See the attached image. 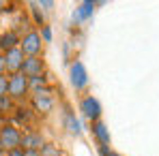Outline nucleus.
Returning <instances> with one entry per match:
<instances>
[{
  "label": "nucleus",
  "instance_id": "nucleus-1",
  "mask_svg": "<svg viewBox=\"0 0 159 156\" xmlns=\"http://www.w3.org/2000/svg\"><path fill=\"white\" fill-rule=\"evenodd\" d=\"M20 143H22V133L17 130V126H13V124H2L0 126V145H2V150H15V148H20Z\"/></svg>",
  "mask_w": 159,
  "mask_h": 156
},
{
  "label": "nucleus",
  "instance_id": "nucleus-2",
  "mask_svg": "<svg viewBox=\"0 0 159 156\" xmlns=\"http://www.w3.org/2000/svg\"><path fill=\"white\" fill-rule=\"evenodd\" d=\"M30 88L28 77L24 73H15V75H9V96L13 99H24Z\"/></svg>",
  "mask_w": 159,
  "mask_h": 156
},
{
  "label": "nucleus",
  "instance_id": "nucleus-3",
  "mask_svg": "<svg viewBox=\"0 0 159 156\" xmlns=\"http://www.w3.org/2000/svg\"><path fill=\"white\" fill-rule=\"evenodd\" d=\"M2 60H4V71H9L11 75L22 73V64H24V52H22L20 47H13V49H9V52H4Z\"/></svg>",
  "mask_w": 159,
  "mask_h": 156
},
{
  "label": "nucleus",
  "instance_id": "nucleus-4",
  "mask_svg": "<svg viewBox=\"0 0 159 156\" xmlns=\"http://www.w3.org/2000/svg\"><path fill=\"white\" fill-rule=\"evenodd\" d=\"M20 43H22L20 49H22L24 56H28V58L39 56L41 47H43V43H41V34H39V32H28V34H24V39H22Z\"/></svg>",
  "mask_w": 159,
  "mask_h": 156
},
{
  "label": "nucleus",
  "instance_id": "nucleus-5",
  "mask_svg": "<svg viewBox=\"0 0 159 156\" xmlns=\"http://www.w3.org/2000/svg\"><path fill=\"white\" fill-rule=\"evenodd\" d=\"M32 105L39 113H50L54 107V99H52V92L48 88H39L34 90V96H32Z\"/></svg>",
  "mask_w": 159,
  "mask_h": 156
},
{
  "label": "nucleus",
  "instance_id": "nucleus-6",
  "mask_svg": "<svg viewBox=\"0 0 159 156\" xmlns=\"http://www.w3.org/2000/svg\"><path fill=\"white\" fill-rule=\"evenodd\" d=\"M80 111H82L84 118H88L90 122H97L99 116H101V105H99L97 99L86 96V99H82V103H80Z\"/></svg>",
  "mask_w": 159,
  "mask_h": 156
},
{
  "label": "nucleus",
  "instance_id": "nucleus-7",
  "mask_svg": "<svg viewBox=\"0 0 159 156\" xmlns=\"http://www.w3.org/2000/svg\"><path fill=\"white\" fill-rule=\"evenodd\" d=\"M22 73H24L28 79L39 77V75L43 73V60H41L39 56H34V58H24V64H22Z\"/></svg>",
  "mask_w": 159,
  "mask_h": 156
},
{
  "label": "nucleus",
  "instance_id": "nucleus-8",
  "mask_svg": "<svg viewBox=\"0 0 159 156\" xmlns=\"http://www.w3.org/2000/svg\"><path fill=\"white\" fill-rule=\"evenodd\" d=\"M71 83L75 90H82L86 83H88V75H86V69L82 62H73L71 64Z\"/></svg>",
  "mask_w": 159,
  "mask_h": 156
},
{
  "label": "nucleus",
  "instance_id": "nucleus-9",
  "mask_svg": "<svg viewBox=\"0 0 159 156\" xmlns=\"http://www.w3.org/2000/svg\"><path fill=\"white\" fill-rule=\"evenodd\" d=\"M43 145L45 143H43L41 133H24L22 135V143H20L22 150H41Z\"/></svg>",
  "mask_w": 159,
  "mask_h": 156
},
{
  "label": "nucleus",
  "instance_id": "nucleus-10",
  "mask_svg": "<svg viewBox=\"0 0 159 156\" xmlns=\"http://www.w3.org/2000/svg\"><path fill=\"white\" fill-rule=\"evenodd\" d=\"M93 135L99 139V143H101V145H107V143H110V130L106 129V124H103V122H99V120H97V122L93 124Z\"/></svg>",
  "mask_w": 159,
  "mask_h": 156
},
{
  "label": "nucleus",
  "instance_id": "nucleus-11",
  "mask_svg": "<svg viewBox=\"0 0 159 156\" xmlns=\"http://www.w3.org/2000/svg\"><path fill=\"white\" fill-rule=\"evenodd\" d=\"M93 9H95V2H82L80 4V9L73 13V22H82V19H86V17H90L93 15Z\"/></svg>",
  "mask_w": 159,
  "mask_h": 156
},
{
  "label": "nucleus",
  "instance_id": "nucleus-12",
  "mask_svg": "<svg viewBox=\"0 0 159 156\" xmlns=\"http://www.w3.org/2000/svg\"><path fill=\"white\" fill-rule=\"evenodd\" d=\"M65 126H67V130L71 133V135H80L82 133V129H80V122H78V118L69 111L67 116H65Z\"/></svg>",
  "mask_w": 159,
  "mask_h": 156
},
{
  "label": "nucleus",
  "instance_id": "nucleus-13",
  "mask_svg": "<svg viewBox=\"0 0 159 156\" xmlns=\"http://www.w3.org/2000/svg\"><path fill=\"white\" fill-rule=\"evenodd\" d=\"M15 43H17V36H15L13 32H9V34H2V36H0V47H2L4 52L13 49V47H15Z\"/></svg>",
  "mask_w": 159,
  "mask_h": 156
},
{
  "label": "nucleus",
  "instance_id": "nucleus-14",
  "mask_svg": "<svg viewBox=\"0 0 159 156\" xmlns=\"http://www.w3.org/2000/svg\"><path fill=\"white\" fill-rule=\"evenodd\" d=\"M41 156H62V152H60L56 145H52V143H45V145L41 148Z\"/></svg>",
  "mask_w": 159,
  "mask_h": 156
},
{
  "label": "nucleus",
  "instance_id": "nucleus-15",
  "mask_svg": "<svg viewBox=\"0 0 159 156\" xmlns=\"http://www.w3.org/2000/svg\"><path fill=\"white\" fill-rule=\"evenodd\" d=\"M7 94H9V77L0 75V99H4Z\"/></svg>",
  "mask_w": 159,
  "mask_h": 156
},
{
  "label": "nucleus",
  "instance_id": "nucleus-16",
  "mask_svg": "<svg viewBox=\"0 0 159 156\" xmlns=\"http://www.w3.org/2000/svg\"><path fill=\"white\" fill-rule=\"evenodd\" d=\"M28 83H30L32 88H37V90H39V86L43 88V86L48 83V79L43 77V75H39V77H32V79H28Z\"/></svg>",
  "mask_w": 159,
  "mask_h": 156
},
{
  "label": "nucleus",
  "instance_id": "nucleus-17",
  "mask_svg": "<svg viewBox=\"0 0 159 156\" xmlns=\"http://www.w3.org/2000/svg\"><path fill=\"white\" fill-rule=\"evenodd\" d=\"M41 36H43V41H48V43H50V41H52V28H50V26H43V28H41Z\"/></svg>",
  "mask_w": 159,
  "mask_h": 156
},
{
  "label": "nucleus",
  "instance_id": "nucleus-18",
  "mask_svg": "<svg viewBox=\"0 0 159 156\" xmlns=\"http://www.w3.org/2000/svg\"><path fill=\"white\" fill-rule=\"evenodd\" d=\"M7 156H24V150L22 148H15V150H9Z\"/></svg>",
  "mask_w": 159,
  "mask_h": 156
},
{
  "label": "nucleus",
  "instance_id": "nucleus-19",
  "mask_svg": "<svg viewBox=\"0 0 159 156\" xmlns=\"http://www.w3.org/2000/svg\"><path fill=\"white\" fill-rule=\"evenodd\" d=\"M24 156H41V150H24Z\"/></svg>",
  "mask_w": 159,
  "mask_h": 156
},
{
  "label": "nucleus",
  "instance_id": "nucleus-20",
  "mask_svg": "<svg viewBox=\"0 0 159 156\" xmlns=\"http://www.w3.org/2000/svg\"><path fill=\"white\" fill-rule=\"evenodd\" d=\"M41 6H45V9H50V6H54V2H50V0H43V2H39Z\"/></svg>",
  "mask_w": 159,
  "mask_h": 156
},
{
  "label": "nucleus",
  "instance_id": "nucleus-21",
  "mask_svg": "<svg viewBox=\"0 0 159 156\" xmlns=\"http://www.w3.org/2000/svg\"><path fill=\"white\" fill-rule=\"evenodd\" d=\"M0 75H4V60H2V56H0Z\"/></svg>",
  "mask_w": 159,
  "mask_h": 156
},
{
  "label": "nucleus",
  "instance_id": "nucleus-22",
  "mask_svg": "<svg viewBox=\"0 0 159 156\" xmlns=\"http://www.w3.org/2000/svg\"><path fill=\"white\" fill-rule=\"evenodd\" d=\"M2 152H4V150H2V145H0V156H2Z\"/></svg>",
  "mask_w": 159,
  "mask_h": 156
},
{
  "label": "nucleus",
  "instance_id": "nucleus-23",
  "mask_svg": "<svg viewBox=\"0 0 159 156\" xmlns=\"http://www.w3.org/2000/svg\"><path fill=\"white\" fill-rule=\"evenodd\" d=\"M114 156H116V154H114Z\"/></svg>",
  "mask_w": 159,
  "mask_h": 156
}]
</instances>
